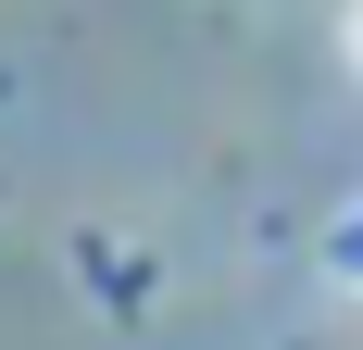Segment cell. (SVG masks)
<instances>
[{
    "instance_id": "obj_1",
    "label": "cell",
    "mask_w": 363,
    "mask_h": 350,
    "mask_svg": "<svg viewBox=\"0 0 363 350\" xmlns=\"http://www.w3.org/2000/svg\"><path fill=\"white\" fill-rule=\"evenodd\" d=\"M351 63H363V0H351Z\"/></svg>"
}]
</instances>
